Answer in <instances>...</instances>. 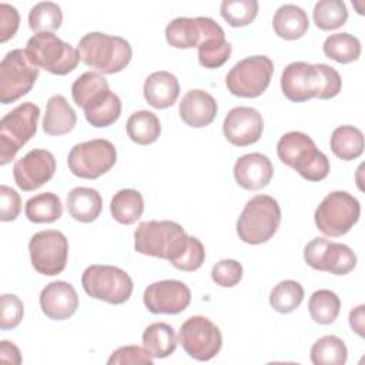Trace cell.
<instances>
[{"label":"cell","instance_id":"6da1fadb","mask_svg":"<svg viewBox=\"0 0 365 365\" xmlns=\"http://www.w3.org/2000/svg\"><path fill=\"white\" fill-rule=\"evenodd\" d=\"M341 87L339 73L324 63L292 61L281 74V90L294 103H302L312 97L329 100L339 94Z\"/></svg>","mask_w":365,"mask_h":365},{"label":"cell","instance_id":"7a4b0ae2","mask_svg":"<svg viewBox=\"0 0 365 365\" xmlns=\"http://www.w3.org/2000/svg\"><path fill=\"white\" fill-rule=\"evenodd\" d=\"M190 237L175 221H144L134 232V248L143 255L163 258L175 265L188 248Z\"/></svg>","mask_w":365,"mask_h":365},{"label":"cell","instance_id":"3957f363","mask_svg":"<svg viewBox=\"0 0 365 365\" xmlns=\"http://www.w3.org/2000/svg\"><path fill=\"white\" fill-rule=\"evenodd\" d=\"M77 50L86 66L103 74L120 73L130 64L133 56L131 46L125 38L100 31L84 34L77 44Z\"/></svg>","mask_w":365,"mask_h":365},{"label":"cell","instance_id":"277c9868","mask_svg":"<svg viewBox=\"0 0 365 365\" xmlns=\"http://www.w3.org/2000/svg\"><path fill=\"white\" fill-rule=\"evenodd\" d=\"M278 158L308 181H321L329 174V160L314 140L301 131L284 134L277 144Z\"/></svg>","mask_w":365,"mask_h":365},{"label":"cell","instance_id":"5b68a950","mask_svg":"<svg viewBox=\"0 0 365 365\" xmlns=\"http://www.w3.org/2000/svg\"><path fill=\"white\" fill-rule=\"evenodd\" d=\"M281 222L278 201L259 194L247 201L237 220V235L245 244L258 245L274 237Z\"/></svg>","mask_w":365,"mask_h":365},{"label":"cell","instance_id":"8992f818","mask_svg":"<svg viewBox=\"0 0 365 365\" xmlns=\"http://www.w3.org/2000/svg\"><path fill=\"white\" fill-rule=\"evenodd\" d=\"M24 50L34 66L56 76L71 73L80 61L78 50L53 33H37L31 36Z\"/></svg>","mask_w":365,"mask_h":365},{"label":"cell","instance_id":"52a82bcc","mask_svg":"<svg viewBox=\"0 0 365 365\" xmlns=\"http://www.w3.org/2000/svg\"><path fill=\"white\" fill-rule=\"evenodd\" d=\"M40 108L26 101L9 111L0 121V164H9L37 131Z\"/></svg>","mask_w":365,"mask_h":365},{"label":"cell","instance_id":"ba28073f","mask_svg":"<svg viewBox=\"0 0 365 365\" xmlns=\"http://www.w3.org/2000/svg\"><path fill=\"white\" fill-rule=\"evenodd\" d=\"M359 201L346 191H332L317 207L314 220L317 228L327 237L346 234L359 220Z\"/></svg>","mask_w":365,"mask_h":365},{"label":"cell","instance_id":"9c48e42d","mask_svg":"<svg viewBox=\"0 0 365 365\" xmlns=\"http://www.w3.org/2000/svg\"><path fill=\"white\" fill-rule=\"evenodd\" d=\"M86 294L108 304H124L133 294V279L121 268L113 265H90L81 275Z\"/></svg>","mask_w":365,"mask_h":365},{"label":"cell","instance_id":"30bf717a","mask_svg":"<svg viewBox=\"0 0 365 365\" xmlns=\"http://www.w3.org/2000/svg\"><path fill=\"white\" fill-rule=\"evenodd\" d=\"M272 73L274 63L269 57L251 56L232 66L225 77V84L232 96L255 98L268 88Z\"/></svg>","mask_w":365,"mask_h":365},{"label":"cell","instance_id":"8fae6325","mask_svg":"<svg viewBox=\"0 0 365 365\" xmlns=\"http://www.w3.org/2000/svg\"><path fill=\"white\" fill-rule=\"evenodd\" d=\"M38 67L34 66L26 50L9 51L0 63V101L10 104L26 96L38 77Z\"/></svg>","mask_w":365,"mask_h":365},{"label":"cell","instance_id":"7c38bea8","mask_svg":"<svg viewBox=\"0 0 365 365\" xmlns=\"http://www.w3.org/2000/svg\"><path fill=\"white\" fill-rule=\"evenodd\" d=\"M117 161L114 144L106 138H94L76 144L67 157L73 175L86 180H96L111 170Z\"/></svg>","mask_w":365,"mask_h":365},{"label":"cell","instance_id":"4fadbf2b","mask_svg":"<svg viewBox=\"0 0 365 365\" xmlns=\"http://www.w3.org/2000/svg\"><path fill=\"white\" fill-rule=\"evenodd\" d=\"M178 342L182 349L197 361L212 359L222 346L220 328L202 315L190 317L178 331Z\"/></svg>","mask_w":365,"mask_h":365},{"label":"cell","instance_id":"5bb4252c","mask_svg":"<svg viewBox=\"0 0 365 365\" xmlns=\"http://www.w3.org/2000/svg\"><path fill=\"white\" fill-rule=\"evenodd\" d=\"M29 252L33 268L38 274L53 277L66 268L68 241L61 231L43 230L30 238Z\"/></svg>","mask_w":365,"mask_h":365},{"label":"cell","instance_id":"9a60e30c","mask_svg":"<svg viewBox=\"0 0 365 365\" xmlns=\"http://www.w3.org/2000/svg\"><path fill=\"white\" fill-rule=\"evenodd\" d=\"M304 259L311 268L334 275H345L356 265V255L348 245L324 237H317L305 245Z\"/></svg>","mask_w":365,"mask_h":365},{"label":"cell","instance_id":"2e32d148","mask_svg":"<svg viewBox=\"0 0 365 365\" xmlns=\"http://www.w3.org/2000/svg\"><path fill=\"white\" fill-rule=\"evenodd\" d=\"M225 36L211 17H177L165 27V40L175 48L198 47L207 38Z\"/></svg>","mask_w":365,"mask_h":365},{"label":"cell","instance_id":"e0dca14e","mask_svg":"<svg viewBox=\"0 0 365 365\" xmlns=\"http://www.w3.org/2000/svg\"><path fill=\"white\" fill-rule=\"evenodd\" d=\"M145 308L153 314H180L191 302L190 288L178 279H163L150 284L143 295Z\"/></svg>","mask_w":365,"mask_h":365},{"label":"cell","instance_id":"ac0fdd59","mask_svg":"<svg viewBox=\"0 0 365 365\" xmlns=\"http://www.w3.org/2000/svg\"><path fill=\"white\" fill-rule=\"evenodd\" d=\"M56 173V158L53 153L34 148L13 165V177L23 191H34L50 181Z\"/></svg>","mask_w":365,"mask_h":365},{"label":"cell","instance_id":"d6986e66","mask_svg":"<svg viewBox=\"0 0 365 365\" xmlns=\"http://www.w3.org/2000/svg\"><path fill=\"white\" fill-rule=\"evenodd\" d=\"M264 130L262 115L252 107L231 108L222 123L225 138L237 147H247L257 143Z\"/></svg>","mask_w":365,"mask_h":365},{"label":"cell","instance_id":"ffe728a7","mask_svg":"<svg viewBox=\"0 0 365 365\" xmlns=\"http://www.w3.org/2000/svg\"><path fill=\"white\" fill-rule=\"evenodd\" d=\"M40 307L50 319L63 321L77 311L78 295L70 282L53 281L41 289Z\"/></svg>","mask_w":365,"mask_h":365},{"label":"cell","instance_id":"44dd1931","mask_svg":"<svg viewBox=\"0 0 365 365\" xmlns=\"http://www.w3.org/2000/svg\"><path fill=\"white\" fill-rule=\"evenodd\" d=\"M274 175L271 160L261 153H250L240 157L234 164V178L245 190L265 188Z\"/></svg>","mask_w":365,"mask_h":365},{"label":"cell","instance_id":"7402d4cb","mask_svg":"<svg viewBox=\"0 0 365 365\" xmlns=\"http://www.w3.org/2000/svg\"><path fill=\"white\" fill-rule=\"evenodd\" d=\"M181 120L194 128L207 127L217 115L218 106L215 98L200 88L190 90L182 96L178 107Z\"/></svg>","mask_w":365,"mask_h":365},{"label":"cell","instance_id":"603a6c76","mask_svg":"<svg viewBox=\"0 0 365 365\" xmlns=\"http://www.w3.org/2000/svg\"><path fill=\"white\" fill-rule=\"evenodd\" d=\"M143 93L151 107L158 110L168 108L180 96V83L170 71H154L145 78Z\"/></svg>","mask_w":365,"mask_h":365},{"label":"cell","instance_id":"cb8c5ba5","mask_svg":"<svg viewBox=\"0 0 365 365\" xmlns=\"http://www.w3.org/2000/svg\"><path fill=\"white\" fill-rule=\"evenodd\" d=\"M111 90L104 76L96 71H86L74 80L71 86L73 101L84 111L103 103Z\"/></svg>","mask_w":365,"mask_h":365},{"label":"cell","instance_id":"d4e9b609","mask_svg":"<svg viewBox=\"0 0 365 365\" xmlns=\"http://www.w3.org/2000/svg\"><path fill=\"white\" fill-rule=\"evenodd\" d=\"M77 123L73 107L61 94H54L47 100L46 114L43 118V130L48 135H63L70 133Z\"/></svg>","mask_w":365,"mask_h":365},{"label":"cell","instance_id":"484cf974","mask_svg":"<svg viewBox=\"0 0 365 365\" xmlns=\"http://www.w3.org/2000/svg\"><path fill=\"white\" fill-rule=\"evenodd\" d=\"M272 27L278 37L284 40H297L307 33L309 20L299 6L282 4L274 14Z\"/></svg>","mask_w":365,"mask_h":365},{"label":"cell","instance_id":"4316f807","mask_svg":"<svg viewBox=\"0 0 365 365\" xmlns=\"http://www.w3.org/2000/svg\"><path fill=\"white\" fill-rule=\"evenodd\" d=\"M103 208L100 192L90 187H76L67 194V211L80 222L94 221Z\"/></svg>","mask_w":365,"mask_h":365},{"label":"cell","instance_id":"83f0119b","mask_svg":"<svg viewBox=\"0 0 365 365\" xmlns=\"http://www.w3.org/2000/svg\"><path fill=\"white\" fill-rule=\"evenodd\" d=\"M174 328L165 322H153L143 332V346L153 358H167L177 348Z\"/></svg>","mask_w":365,"mask_h":365},{"label":"cell","instance_id":"f1b7e54d","mask_svg":"<svg viewBox=\"0 0 365 365\" xmlns=\"http://www.w3.org/2000/svg\"><path fill=\"white\" fill-rule=\"evenodd\" d=\"M110 211L113 218L124 225H131L144 211V198L140 191L133 188H124L114 194L110 202Z\"/></svg>","mask_w":365,"mask_h":365},{"label":"cell","instance_id":"f546056e","mask_svg":"<svg viewBox=\"0 0 365 365\" xmlns=\"http://www.w3.org/2000/svg\"><path fill=\"white\" fill-rule=\"evenodd\" d=\"M329 145L338 158L351 161L364 153V134L354 125H339L332 131Z\"/></svg>","mask_w":365,"mask_h":365},{"label":"cell","instance_id":"4dcf8cb0","mask_svg":"<svg viewBox=\"0 0 365 365\" xmlns=\"http://www.w3.org/2000/svg\"><path fill=\"white\" fill-rule=\"evenodd\" d=\"M125 130L131 141L140 145H148L157 141L160 137L161 124L154 113L148 110H140L128 117Z\"/></svg>","mask_w":365,"mask_h":365},{"label":"cell","instance_id":"1f68e13d","mask_svg":"<svg viewBox=\"0 0 365 365\" xmlns=\"http://www.w3.org/2000/svg\"><path fill=\"white\" fill-rule=\"evenodd\" d=\"M24 214L29 221L36 224L54 222L63 214L61 200L54 192H41L26 201Z\"/></svg>","mask_w":365,"mask_h":365},{"label":"cell","instance_id":"d6a6232c","mask_svg":"<svg viewBox=\"0 0 365 365\" xmlns=\"http://www.w3.org/2000/svg\"><path fill=\"white\" fill-rule=\"evenodd\" d=\"M324 54L341 64L355 61L361 56V41L349 33H335L325 38L322 46Z\"/></svg>","mask_w":365,"mask_h":365},{"label":"cell","instance_id":"836d02e7","mask_svg":"<svg viewBox=\"0 0 365 365\" xmlns=\"http://www.w3.org/2000/svg\"><path fill=\"white\" fill-rule=\"evenodd\" d=\"M314 365H344L348 358L345 342L336 335H324L311 346Z\"/></svg>","mask_w":365,"mask_h":365},{"label":"cell","instance_id":"e575fe53","mask_svg":"<svg viewBox=\"0 0 365 365\" xmlns=\"http://www.w3.org/2000/svg\"><path fill=\"white\" fill-rule=\"evenodd\" d=\"M341 301L339 297L331 289L315 291L308 302V311L311 318L321 325L332 324L339 315Z\"/></svg>","mask_w":365,"mask_h":365},{"label":"cell","instance_id":"d590c367","mask_svg":"<svg viewBox=\"0 0 365 365\" xmlns=\"http://www.w3.org/2000/svg\"><path fill=\"white\" fill-rule=\"evenodd\" d=\"M314 23L319 30L339 29L348 20V10L342 0H319L312 11Z\"/></svg>","mask_w":365,"mask_h":365},{"label":"cell","instance_id":"8d00e7d4","mask_svg":"<svg viewBox=\"0 0 365 365\" xmlns=\"http://www.w3.org/2000/svg\"><path fill=\"white\" fill-rule=\"evenodd\" d=\"M304 299V288L294 279L278 282L269 294V305L279 314H289L295 311Z\"/></svg>","mask_w":365,"mask_h":365},{"label":"cell","instance_id":"74e56055","mask_svg":"<svg viewBox=\"0 0 365 365\" xmlns=\"http://www.w3.org/2000/svg\"><path fill=\"white\" fill-rule=\"evenodd\" d=\"M63 23V11L57 3L40 1L29 11V26L37 33H51Z\"/></svg>","mask_w":365,"mask_h":365},{"label":"cell","instance_id":"f35d334b","mask_svg":"<svg viewBox=\"0 0 365 365\" xmlns=\"http://www.w3.org/2000/svg\"><path fill=\"white\" fill-rule=\"evenodd\" d=\"M222 19L231 27H244L254 21L258 13L257 0H222L220 6Z\"/></svg>","mask_w":365,"mask_h":365},{"label":"cell","instance_id":"ab89813d","mask_svg":"<svg viewBox=\"0 0 365 365\" xmlns=\"http://www.w3.org/2000/svg\"><path fill=\"white\" fill-rule=\"evenodd\" d=\"M231 56V44L225 36L207 38L198 46V61L205 68L221 67Z\"/></svg>","mask_w":365,"mask_h":365},{"label":"cell","instance_id":"60d3db41","mask_svg":"<svg viewBox=\"0 0 365 365\" xmlns=\"http://www.w3.org/2000/svg\"><path fill=\"white\" fill-rule=\"evenodd\" d=\"M120 114H121V100L113 91L103 103L84 111L86 120L93 127H97V128L111 125L113 123H115L118 120Z\"/></svg>","mask_w":365,"mask_h":365},{"label":"cell","instance_id":"b9f144b4","mask_svg":"<svg viewBox=\"0 0 365 365\" xmlns=\"http://www.w3.org/2000/svg\"><path fill=\"white\" fill-rule=\"evenodd\" d=\"M24 315L23 301L14 294H3L0 297V328L3 331L16 328Z\"/></svg>","mask_w":365,"mask_h":365},{"label":"cell","instance_id":"7bdbcfd3","mask_svg":"<svg viewBox=\"0 0 365 365\" xmlns=\"http://www.w3.org/2000/svg\"><path fill=\"white\" fill-rule=\"evenodd\" d=\"M211 278L220 287H234L242 278V265L235 259H221L212 267Z\"/></svg>","mask_w":365,"mask_h":365},{"label":"cell","instance_id":"ee69618b","mask_svg":"<svg viewBox=\"0 0 365 365\" xmlns=\"http://www.w3.org/2000/svg\"><path fill=\"white\" fill-rule=\"evenodd\" d=\"M153 355L144 348L138 345H125L120 346L110 355L107 364L108 365H120V364H144L153 365Z\"/></svg>","mask_w":365,"mask_h":365},{"label":"cell","instance_id":"f6af8a7d","mask_svg":"<svg viewBox=\"0 0 365 365\" xmlns=\"http://www.w3.org/2000/svg\"><path fill=\"white\" fill-rule=\"evenodd\" d=\"M204 259H205V250L202 242L195 237H190L188 248L185 250V252L174 267L177 269L191 272V271H197L204 264Z\"/></svg>","mask_w":365,"mask_h":365},{"label":"cell","instance_id":"bcb514c9","mask_svg":"<svg viewBox=\"0 0 365 365\" xmlns=\"http://www.w3.org/2000/svg\"><path fill=\"white\" fill-rule=\"evenodd\" d=\"M20 210H21L20 194L4 184L0 185V220L4 222L13 221L19 217Z\"/></svg>","mask_w":365,"mask_h":365},{"label":"cell","instance_id":"7dc6e473","mask_svg":"<svg viewBox=\"0 0 365 365\" xmlns=\"http://www.w3.org/2000/svg\"><path fill=\"white\" fill-rule=\"evenodd\" d=\"M20 16L14 6L7 3L0 4V41L6 43L19 30Z\"/></svg>","mask_w":365,"mask_h":365},{"label":"cell","instance_id":"c3c4849f","mask_svg":"<svg viewBox=\"0 0 365 365\" xmlns=\"http://www.w3.org/2000/svg\"><path fill=\"white\" fill-rule=\"evenodd\" d=\"M0 361L3 364H11V365L21 364L20 349L13 342L3 339L0 342Z\"/></svg>","mask_w":365,"mask_h":365},{"label":"cell","instance_id":"681fc988","mask_svg":"<svg viewBox=\"0 0 365 365\" xmlns=\"http://www.w3.org/2000/svg\"><path fill=\"white\" fill-rule=\"evenodd\" d=\"M364 308L361 304L349 312V325L359 336H364Z\"/></svg>","mask_w":365,"mask_h":365}]
</instances>
